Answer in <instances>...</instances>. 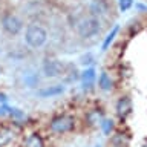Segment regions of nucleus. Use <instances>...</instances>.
I'll return each instance as SVG.
<instances>
[{"label":"nucleus","mask_w":147,"mask_h":147,"mask_svg":"<svg viewBox=\"0 0 147 147\" xmlns=\"http://www.w3.org/2000/svg\"><path fill=\"white\" fill-rule=\"evenodd\" d=\"M75 29H77L80 37H83V38H90V37H95L96 34H100L101 22H100L98 17L89 14V16H84V17H81L80 20H77Z\"/></svg>","instance_id":"1"},{"label":"nucleus","mask_w":147,"mask_h":147,"mask_svg":"<svg viewBox=\"0 0 147 147\" xmlns=\"http://www.w3.org/2000/svg\"><path fill=\"white\" fill-rule=\"evenodd\" d=\"M46 40H48V32L41 25H37V23H32L26 28V32H25V41L29 48H41Z\"/></svg>","instance_id":"2"},{"label":"nucleus","mask_w":147,"mask_h":147,"mask_svg":"<svg viewBox=\"0 0 147 147\" xmlns=\"http://www.w3.org/2000/svg\"><path fill=\"white\" fill-rule=\"evenodd\" d=\"M49 127L54 133H66V132H71L75 127V119L71 115H60V117H55L51 121Z\"/></svg>","instance_id":"3"},{"label":"nucleus","mask_w":147,"mask_h":147,"mask_svg":"<svg viewBox=\"0 0 147 147\" xmlns=\"http://www.w3.org/2000/svg\"><path fill=\"white\" fill-rule=\"evenodd\" d=\"M64 71H66V64H64L63 61L55 60V58L45 60V63H43V74H45L48 78L60 77Z\"/></svg>","instance_id":"4"},{"label":"nucleus","mask_w":147,"mask_h":147,"mask_svg":"<svg viewBox=\"0 0 147 147\" xmlns=\"http://www.w3.org/2000/svg\"><path fill=\"white\" fill-rule=\"evenodd\" d=\"M83 6L90 16H95L98 18L107 14V5L104 0H83Z\"/></svg>","instance_id":"5"},{"label":"nucleus","mask_w":147,"mask_h":147,"mask_svg":"<svg viewBox=\"0 0 147 147\" xmlns=\"http://www.w3.org/2000/svg\"><path fill=\"white\" fill-rule=\"evenodd\" d=\"M2 28L8 32V34L17 35L18 32L22 31L23 23L17 16H14V14H6V16L2 18Z\"/></svg>","instance_id":"6"},{"label":"nucleus","mask_w":147,"mask_h":147,"mask_svg":"<svg viewBox=\"0 0 147 147\" xmlns=\"http://www.w3.org/2000/svg\"><path fill=\"white\" fill-rule=\"evenodd\" d=\"M132 112V101L127 96H123V98L118 100L117 103V113L119 118H126L129 113Z\"/></svg>","instance_id":"7"},{"label":"nucleus","mask_w":147,"mask_h":147,"mask_svg":"<svg viewBox=\"0 0 147 147\" xmlns=\"http://www.w3.org/2000/svg\"><path fill=\"white\" fill-rule=\"evenodd\" d=\"M95 71L94 69H86L84 72L81 74V84L84 89H90L92 86H94V83H95Z\"/></svg>","instance_id":"8"},{"label":"nucleus","mask_w":147,"mask_h":147,"mask_svg":"<svg viewBox=\"0 0 147 147\" xmlns=\"http://www.w3.org/2000/svg\"><path fill=\"white\" fill-rule=\"evenodd\" d=\"M25 147H45V141L38 133H31L25 140Z\"/></svg>","instance_id":"9"},{"label":"nucleus","mask_w":147,"mask_h":147,"mask_svg":"<svg viewBox=\"0 0 147 147\" xmlns=\"http://www.w3.org/2000/svg\"><path fill=\"white\" fill-rule=\"evenodd\" d=\"M98 86H100L101 90H106V92L112 89V80H110V77L107 75V72H101V74H100Z\"/></svg>","instance_id":"10"},{"label":"nucleus","mask_w":147,"mask_h":147,"mask_svg":"<svg viewBox=\"0 0 147 147\" xmlns=\"http://www.w3.org/2000/svg\"><path fill=\"white\" fill-rule=\"evenodd\" d=\"M63 90H64L63 86H52V87H49V89H46V90H40V95L41 96H52V95L61 94Z\"/></svg>","instance_id":"11"},{"label":"nucleus","mask_w":147,"mask_h":147,"mask_svg":"<svg viewBox=\"0 0 147 147\" xmlns=\"http://www.w3.org/2000/svg\"><path fill=\"white\" fill-rule=\"evenodd\" d=\"M117 34H118V26H115L113 29H112V31H110L109 34H107V37L104 38V41H103V46H101V49H103V51L107 49V48H109V45L113 41V38H115V35H117Z\"/></svg>","instance_id":"12"},{"label":"nucleus","mask_w":147,"mask_h":147,"mask_svg":"<svg viewBox=\"0 0 147 147\" xmlns=\"http://www.w3.org/2000/svg\"><path fill=\"white\" fill-rule=\"evenodd\" d=\"M113 144L117 146V147H127V144H129V141H127V138L124 136V135H117L113 138Z\"/></svg>","instance_id":"13"},{"label":"nucleus","mask_w":147,"mask_h":147,"mask_svg":"<svg viewBox=\"0 0 147 147\" xmlns=\"http://www.w3.org/2000/svg\"><path fill=\"white\" fill-rule=\"evenodd\" d=\"M133 5V0H118V6L121 11H129Z\"/></svg>","instance_id":"14"},{"label":"nucleus","mask_w":147,"mask_h":147,"mask_svg":"<svg viewBox=\"0 0 147 147\" xmlns=\"http://www.w3.org/2000/svg\"><path fill=\"white\" fill-rule=\"evenodd\" d=\"M103 130H104V133H109L112 130V121H104L103 123Z\"/></svg>","instance_id":"15"},{"label":"nucleus","mask_w":147,"mask_h":147,"mask_svg":"<svg viewBox=\"0 0 147 147\" xmlns=\"http://www.w3.org/2000/svg\"><path fill=\"white\" fill-rule=\"evenodd\" d=\"M141 147H147V141H146V142H144V144H142Z\"/></svg>","instance_id":"16"}]
</instances>
